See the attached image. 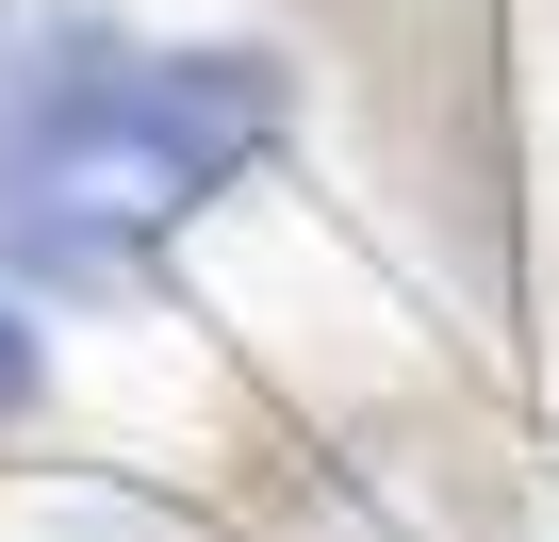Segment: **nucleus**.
Listing matches in <instances>:
<instances>
[{"label": "nucleus", "mask_w": 559, "mask_h": 542, "mask_svg": "<svg viewBox=\"0 0 559 542\" xmlns=\"http://www.w3.org/2000/svg\"><path fill=\"white\" fill-rule=\"evenodd\" d=\"M297 83L263 50H165L132 17H17L0 34V280L132 297L148 263L280 165Z\"/></svg>", "instance_id": "1"}, {"label": "nucleus", "mask_w": 559, "mask_h": 542, "mask_svg": "<svg viewBox=\"0 0 559 542\" xmlns=\"http://www.w3.org/2000/svg\"><path fill=\"white\" fill-rule=\"evenodd\" d=\"M34 395H50V329H34V313H17V297H0V427H17V411H34Z\"/></svg>", "instance_id": "2"}, {"label": "nucleus", "mask_w": 559, "mask_h": 542, "mask_svg": "<svg viewBox=\"0 0 559 542\" xmlns=\"http://www.w3.org/2000/svg\"><path fill=\"white\" fill-rule=\"evenodd\" d=\"M543 542H559V509H543Z\"/></svg>", "instance_id": "3"}]
</instances>
